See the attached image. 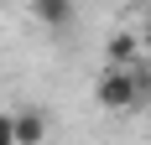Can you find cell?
<instances>
[{
    "mask_svg": "<svg viewBox=\"0 0 151 145\" xmlns=\"http://www.w3.org/2000/svg\"><path fill=\"white\" fill-rule=\"evenodd\" d=\"M94 99H99V109H109V114H125V109H141L136 99V78H130V62H109L104 72H99V83H94Z\"/></svg>",
    "mask_w": 151,
    "mask_h": 145,
    "instance_id": "6da1fadb",
    "label": "cell"
},
{
    "mask_svg": "<svg viewBox=\"0 0 151 145\" xmlns=\"http://www.w3.org/2000/svg\"><path fill=\"white\" fill-rule=\"evenodd\" d=\"M31 16L42 21V31H52V36H68L78 21V5L73 0H31Z\"/></svg>",
    "mask_w": 151,
    "mask_h": 145,
    "instance_id": "7a4b0ae2",
    "label": "cell"
},
{
    "mask_svg": "<svg viewBox=\"0 0 151 145\" xmlns=\"http://www.w3.org/2000/svg\"><path fill=\"white\" fill-rule=\"evenodd\" d=\"M0 145H16V124H11V114H0Z\"/></svg>",
    "mask_w": 151,
    "mask_h": 145,
    "instance_id": "5b68a950",
    "label": "cell"
},
{
    "mask_svg": "<svg viewBox=\"0 0 151 145\" xmlns=\"http://www.w3.org/2000/svg\"><path fill=\"white\" fill-rule=\"evenodd\" d=\"M109 57H115V62L125 68V62L136 57V36H115V42H109Z\"/></svg>",
    "mask_w": 151,
    "mask_h": 145,
    "instance_id": "277c9868",
    "label": "cell"
},
{
    "mask_svg": "<svg viewBox=\"0 0 151 145\" xmlns=\"http://www.w3.org/2000/svg\"><path fill=\"white\" fill-rule=\"evenodd\" d=\"M11 124H16V145H42L47 140V114L42 109H16Z\"/></svg>",
    "mask_w": 151,
    "mask_h": 145,
    "instance_id": "3957f363",
    "label": "cell"
}]
</instances>
